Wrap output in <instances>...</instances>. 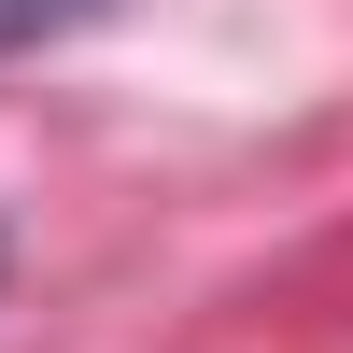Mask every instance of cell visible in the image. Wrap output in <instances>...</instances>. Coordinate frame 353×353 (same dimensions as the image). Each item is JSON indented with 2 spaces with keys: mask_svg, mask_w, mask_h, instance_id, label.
Segmentation results:
<instances>
[{
  "mask_svg": "<svg viewBox=\"0 0 353 353\" xmlns=\"http://www.w3.org/2000/svg\"><path fill=\"white\" fill-rule=\"evenodd\" d=\"M85 14H99V0H0V71H14V57H43V43H71Z\"/></svg>",
  "mask_w": 353,
  "mask_h": 353,
  "instance_id": "obj_1",
  "label": "cell"
}]
</instances>
